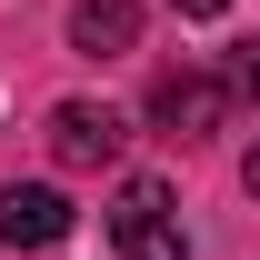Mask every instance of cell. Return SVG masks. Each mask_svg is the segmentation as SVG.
Returning <instances> with one entry per match:
<instances>
[{"mask_svg": "<svg viewBox=\"0 0 260 260\" xmlns=\"http://www.w3.org/2000/svg\"><path fill=\"white\" fill-rule=\"evenodd\" d=\"M110 240H120V260H190V230H180V210H170L160 180H120Z\"/></svg>", "mask_w": 260, "mask_h": 260, "instance_id": "cell-1", "label": "cell"}, {"mask_svg": "<svg viewBox=\"0 0 260 260\" xmlns=\"http://www.w3.org/2000/svg\"><path fill=\"white\" fill-rule=\"evenodd\" d=\"M120 140H130V120L110 110V100H60V110H50V150H60L70 170L120 160Z\"/></svg>", "mask_w": 260, "mask_h": 260, "instance_id": "cell-2", "label": "cell"}, {"mask_svg": "<svg viewBox=\"0 0 260 260\" xmlns=\"http://www.w3.org/2000/svg\"><path fill=\"white\" fill-rule=\"evenodd\" d=\"M220 110H230V80H220V70H170L160 90H150V120H160L170 140H200V130H220Z\"/></svg>", "mask_w": 260, "mask_h": 260, "instance_id": "cell-3", "label": "cell"}, {"mask_svg": "<svg viewBox=\"0 0 260 260\" xmlns=\"http://www.w3.org/2000/svg\"><path fill=\"white\" fill-rule=\"evenodd\" d=\"M0 240H10V250H50V240H70V200L50 190V180H10V190H0Z\"/></svg>", "mask_w": 260, "mask_h": 260, "instance_id": "cell-4", "label": "cell"}, {"mask_svg": "<svg viewBox=\"0 0 260 260\" xmlns=\"http://www.w3.org/2000/svg\"><path fill=\"white\" fill-rule=\"evenodd\" d=\"M130 40H140V10H130V0H80V10H70V50H90V60H120Z\"/></svg>", "mask_w": 260, "mask_h": 260, "instance_id": "cell-5", "label": "cell"}, {"mask_svg": "<svg viewBox=\"0 0 260 260\" xmlns=\"http://www.w3.org/2000/svg\"><path fill=\"white\" fill-rule=\"evenodd\" d=\"M220 80H230V100H260V40H240V50H230Z\"/></svg>", "mask_w": 260, "mask_h": 260, "instance_id": "cell-6", "label": "cell"}, {"mask_svg": "<svg viewBox=\"0 0 260 260\" xmlns=\"http://www.w3.org/2000/svg\"><path fill=\"white\" fill-rule=\"evenodd\" d=\"M170 10H180V20H220L230 0H170Z\"/></svg>", "mask_w": 260, "mask_h": 260, "instance_id": "cell-7", "label": "cell"}, {"mask_svg": "<svg viewBox=\"0 0 260 260\" xmlns=\"http://www.w3.org/2000/svg\"><path fill=\"white\" fill-rule=\"evenodd\" d=\"M240 180H250V200H260V140H250V160H240Z\"/></svg>", "mask_w": 260, "mask_h": 260, "instance_id": "cell-8", "label": "cell"}]
</instances>
